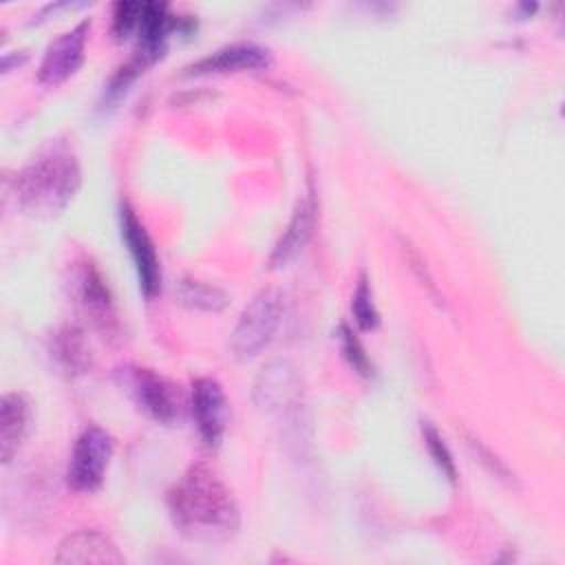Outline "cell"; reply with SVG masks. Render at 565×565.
I'll return each instance as SVG.
<instances>
[{
	"mask_svg": "<svg viewBox=\"0 0 565 565\" xmlns=\"http://www.w3.org/2000/svg\"><path fill=\"white\" fill-rule=\"evenodd\" d=\"M31 422V404L22 393H4L0 399V457L4 463L13 459L26 439Z\"/></svg>",
	"mask_w": 565,
	"mask_h": 565,
	"instance_id": "obj_14",
	"label": "cell"
},
{
	"mask_svg": "<svg viewBox=\"0 0 565 565\" xmlns=\"http://www.w3.org/2000/svg\"><path fill=\"white\" fill-rule=\"evenodd\" d=\"M119 384L130 393L135 404L159 424H174L181 417L185 406L179 386L166 375L143 369V366H126L117 371Z\"/></svg>",
	"mask_w": 565,
	"mask_h": 565,
	"instance_id": "obj_4",
	"label": "cell"
},
{
	"mask_svg": "<svg viewBox=\"0 0 565 565\" xmlns=\"http://www.w3.org/2000/svg\"><path fill=\"white\" fill-rule=\"evenodd\" d=\"M338 335H340V344H342V353L344 358L349 360V364L360 371L362 375H369L371 373V362L364 353V347L360 344V340L355 338V333L347 327V324H340L338 329Z\"/></svg>",
	"mask_w": 565,
	"mask_h": 565,
	"instance_id": "obj_18",
	"label": "cell"
},
{
	"mask_svg": "<svg viewBox=\"0 0 565 565\" xmlns=\"http://www.w3.org/2000/svg\"><path fill=\"white\" fill-rule=\"evenodd\" d=\"M119 225H121V238L128 245V252L132 256V263L139 276V287L146 298H154L161 289V265H159L154 243L128 203H121Z\"/></svg>",
	"mask_w": 565,
	"mask_h": 565,
	"instance_id": "obj_6",
	"label": "cell"
},
{
	"mask_svg": "<svg viewBox=\"0 0 565 565\" xmlns=\"http://www.w3.org/2000/svg\"><path fill=\"white\" fill-rule=\"evenodd\" d=\"M113 452H115L113 435L97 424L86 426L75 439L68 468H66V483L77 492L97 490L106 477Z\"/></svg>",
	"mask_w": 565,
	"mask_h": 565,
	"instance_id": "obj_5",
	"label": "cell"
},
{
	"mask_svg": "<svg viewBox=\"0 0 565 565\" xmlns=\"http://www.w3.org/2000/svg\"><path fill=\"white\" fill-rule=\"evenodd\" d=\"M313 225H316V199L311 192H307L296 203L285 232L276 241V245L269 254V260H267L269 267L278 269V267H285L289 260H294L309 243V238L313 234Z\"/></svg>",
	"mask_w": 565,
	"mask_h": 565,
	"instance_id": "obj_11",
	"label": "cell"
},
{
	"mask_svg": "<svg viewBox=\"0 0 565 565\" xmlns=\"http://www.w3.org/2000/svg\"><path fill=\"white\" fill-rule=\"evenodd\" d=\"M298 395L296 369L285 360H274L260 369L254 384V399L260 408L280 411Z\"/></svg>",
	"mask_w": 565,
	"mask_h": 565,
	"instance_id": "obj_13",
	"label": "cell"
},
{
	"mask_svg": "<svg viewBox=\"0 0 565 565\" xmlns=\"http://www.w3.org/2000/svg\"><path fill=\"white\" fill-rule=\"evenodd\" d=\"M86 35H88V22L82 20L73 29L60 33L55 40L49 42L40 68L38 79L46 86H57L66 82L71 75L77 73V68L84 64L86 57Z\"/></svg>",
	"mask_w": 565,
	"mask_h": 565,
	"instance_id": "obj_7",
	"label": "cell"
},
{
	"mask_svg": "<svg viewBox=\"0 0 565 565\" xmlns=\"http://www.w3.org/2000/svg\"><path fill=\"white\" fill-rule=\"evenodd\" d=\"M82 185L77 154L68 141H49L15 177L18 205L38 218L57 216Z\"/></svg>",
	"mask_w": 565,
	"mask_h": 565,
	"instance_id": "obj_2",
	"label": "cell"
},
{
	"mask_svg": "<svg viewBox=\"0 0 565 565\" xmlns=\"http://www.w3.org/2000/svg\"><path fill=\"white\" fill-rule=\"evenodd\" d=\"M174 294L183 307H190L196 311L216 313V311L225 309L230 302V296L221 287L210 285L199 278H192V276L179 278V282L174 285Z\"/></svg>",
	"mask_w": 565,
	"mask_h": 565,
	"instance_id": "obj_15",
	"label": "cell"
},
{
	"mask_svg": "<svg viewBox=\"0 0 565 565\" xmlns=\"http://www.w3.org/2000/svg\"><path fill=\"white\" fill-rule=\"evenodd\" d=\"M190 411L201 439L207 446H218L227 424V397L214 377H196L190 386Z\"/></svg>",
	"mask_w": 565,
	"mask_h": 565,
	"instance_id": "obj_8",
	"label": "cell"
},
{
	"mask_svg": "<svg viewBox=\"0 0 565 565\" xmlns=\"http://www.w3.org/2000/svg\"><path fill=\"white\" fill-rule=\"evenodd\" d=\"M174 527L196 543H225L241 525L232 490L207 463L190 466L168 492Z\"/></svg>",
	"mask_w": 565,
	"mask_h": 565,
	"instance_id": "obj_1",
	"label": "cell"
},
{
	"mask_svg": "<svg viewBox=\"0 0 565 565\" xmlns=\"http://www.w3.org/2000/svg\"><path fill=\"white\" fill-rule=\"evenodd\" d=\"M60 355L68 369H84L88 362L82 333L77 329H66L60 338Z\"/></svg>",
	"mask_w": 565,
	"mask_h": 565,
	"instance_id": "obj_19",
	"label": "cell"
},
{
	"mask_svg": "<svg viewBox=\"0 0 565 565\" xmlns=\"http://www.w3.org/2000/svg\"><path fill=\"white\" fill-rule=\"evenodd\" d=\"M422 433H424V441H426V448L430 452V457L435 459V463L441 468V472L450 479V481H457V468H455V461H452V455L448 450V446L444 444V437L437 433V428L433 424H424L422 426Z\"/></svg>",
	"mask_w": 565,
	"mask_h": 565,
	"instance_id": "obj_17",
	"label": "cell"
},
{
	"mask_svg": "<svg viewBox=\"0 0 565 565\" xmlns=\"http://www.w3.org/2000/svg\"><path fill=\"white\" fill-rule=\"evenodd\" d=\"M351 313H353L355 324L364 331L375 329L380 324V313L373 302V291H371V282H369L366 274H360V278H358L355 291L351 296Z\"/></svg>",
	"mask_w": 565,
	"mask_h": 565,
	"instance_id": "obj_16",
	"label": "cell"
},
{
	"mask_svg": "<svg viewBox=\"0 0 565 565\" xmlns=\"http://www.w3.org/2000/svg\"><path fill=\"white\" fill-rule=\"evenodd\" d=\"M404 252H406V260H408V267L417 274V278H419V282L426 287V291L430 294V296H435L437 300H439V291H437V287H435V282H433V276L428 274V269H426V263L422 260V256L413 249V245H406L404 243Z\"/></svg>",
	"mask_w": 565,
	"mask_h": 565,
	"instance_id": "obj_20",
	"label": "cell"
},
{
	"mask_svg": "<svg viewBox=\"0 0 565 565\" xmlns=\"http://www.w3.org/2000/svg\"><path fill=\"white\" fill-rule=\"evenodd\" d=\"M285 311L282 291L276 287H265L252 296L243 307L232 333L227 349L234 360L245 362L258 355L276 335Z\"/></svg>",
	"mask_w": 565,
	"mask_h": 565,
	"instance_id": "obj_3",
	"label": "cell"
},
{
	"mask_svg": "<svg viewBox=\"0 0 565 565\" xmlns=\"http://www.w3.org/2000/svg\"><path fill=\"white\" fill-rule=\"evenodd\" d=\"M57 563H95V565H121L126 558L119 547L99 530H77L68 534L55 554Z\"/></svg>",
	"mask_w": 565,
	"mask_h": 565,
	"instance_id": "obj_10",
	"label": "cell"
},
{
	"mask_svg": "<svg viewBox=\"0 0 565 565\" xmlns=\"http://www.w3.org/2000/svg\"><path fill=\"white\" fill-rule=\"evenodd\" d=\"M71 287L75 294V302L82 311L99 327H108L113 320V300L102 274L93 263H75Z\"/></svg>",
	"mask_w": 565,
	"mask_h": 565,
	"instance_id": "obj_12",
	"label": "cell"
},
{
	"mask_svg": "<svg viewBox=\"0 0 565 565\" xmlns=\"http://www.w3.org/2000/svg\"><path fill=\"white\" fill-rule=\"evenodd\" d=\"M271 64V53L254 42H234L225 44L201 60L192 62L185 71L192 75H212V73H238V71H260Z\"/></svg>",
	"mask_w": 565,
	"mask_h": 565,
	"instance_id": "obj_9",
	"label": "cell"
}]
</instances>
